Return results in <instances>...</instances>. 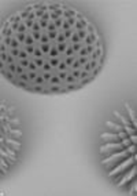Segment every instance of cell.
I'll return each instance as SVG.
<instances>
[{
  "label": "cell",
  "instance_id": "obj_1",
  "mask_svg": "<svg viewBox=\"0 0 137 196\" xmlns=\"http://www.w3.org/2000/svg\"><path fill=\"white\" fill-rule=\"evenodd\" d=\"M104 59L102 37L80 11L34 3L0 26V72L22 90L59 94L81 89Z\"/></svg>",
  "mask_w": 137,
  "mask_h": 196
},
{
  "label": "cell",
  "instance_id": "obj_2",
  "mask_svg": "<svg viewBox=\"0 0 137 196\" xmlns=\"http://www.w3.org/2000/svg\"><path fill=\"white\" fill-rule=\"evenodd\" d=\"M99 155L111 182L136 195V112L129 104L107 119L100 134Z\"/></svg>",
  "mask_w": 137,
  "mask_h": 196
},
{
  "label": "cell",
  "instance_id": "obj_3",
  "mask_svg": "<svg viewBox=\"0 0 137 196\" xmlns=\"http://www.w3.org/2000/svg\"><path fill=\"white\" fill-rule=\"evenodd\" d=\"M22 137V124L17 111L0 98V179L17 164Z\"/></svg>",
  "mask_w": 137,
  "mask_h": 196
}]
</instances>
